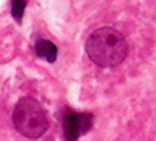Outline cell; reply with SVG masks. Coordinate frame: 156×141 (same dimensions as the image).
Segmentation results:
<instances>
[{
  "label": "cell",
  "mask_w": 156,
  "mask_h": 141,
  "mask_svg": "<svg viewBox=\"0 0 156 141\" xmlns=\"http://www.w3.org/2000/svg\"><path fill=\"white\" fill-rule=\"evenodd\" d=\"M36 55L40 56V58H44L46 61L49 63H54L57 58V47L54 45L51 41L48 39H40L36 42Z\"/></svg>",
  "instance_id": "277c9868"
},
{
  "label": "cell",
  "mask_w": 156,
  "mask_h": 141,
  "mask_svg": "<svg viewBox=\"0 0 156 141\" xmlns=\"http://www.w3.org/2000/svg\"><path fill=\"white\" fill-rule=\"evenodd\" d=\"M85 50L93 63L112 68L126 58L128 45L120 32L112 27H101L88 36Z\"/></svg>",
  "instance_id": "6da1fadb"
},
{
  "label": "cell",
  "mask_w": 156,
  "mask_h": 141,
  "mask_svg": "<svg viewBox=\"0 0 156 141\" xmlns=\"http://www.w3.org/2000/svg\"><path fill=\"white\" fill-rule=\"evenodd\" d=\"M13 121L17 132L27 138H40L48 129V118L43 107L32 97H25L17 102Z\"/></svg>",
  "instance_id": "7a4b0ae2"
},
{
  "label": "cell",
  "mask_w": 156,
  "mask_h": 141,
  "mask_svg": "<svg viewBox=\"0 0 156 141\" xmlns=\"http://www.w3.org/2000/svg\"><path fill=\"white\" fill-rule=\"evenodd\" d=\"M93 124L91 115H76V113H68L65 118V136L68 139H77L80 135L87 133Z\"/></svg>",
  "instance_id": "3957f363"
},
{
  "label": "cell",
  "mask_w": 156,
  "mask_h": 141,
  "mask_svg": "<svg viewBox=\"0 0 156 141\" xmlns=\"http://www.w3.org/2000/svg\"><path fill=\"white\" fill-rule=\"evenodd\" d=\"M25 5H27V0H13L11 13H13V17L16 19V22L22 21V14H24Z\"/></svg>",
  "instance_id": "5b68a950"
}]
</instances>
